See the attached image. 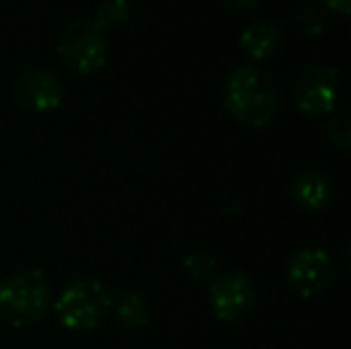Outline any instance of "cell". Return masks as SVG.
<instances>
[{
	"mask_svg": "<svg viewBox=\"0 0 351 349\" xmlns=\"http://www.w3.org/2000/svg\"><path fill=\"white\" fill-rule=\"evenodd\" d=\"M294 106L304 117L318 120V117L332 115L342 96V82L339 72L323 62H313L299 70L294 80Z\"/></svg>",
	"mask_w": 351,
	"mask_h": 349,
	"instance_id": "5",
	"label": "cell"
},
{
	"mask_svg": "<svg viewBox=\"0 0 351 349\" xmlns=\"http://www.w3.org/2000/svg\"><path fill=\"white\" fill-rule=\"evenodd\" d=\"M325 139L335 151L351 154V112H335L325 125Z\"/></svg>",
	"mask_w": 351,
	"mask_h": 349,
	"instance_id": "13",
	"label": "cell"
},
{
	"mask_svg": "<svg viewBox=\"0 0 351 349\" xmlns=\"http://www.w3.org/2000/svg\"><path fill=\"white\" fill-rule=\"evenodd\" d=\"M239 48L249 60L254 62H270L282 48V32L273 22H254L241 32Z\"/></svg>",
	"mask_w": 351,
	"mask_h": 349,
	"instance_id": "10",
	"label": "cell"
},
{
	"mask_svg": "<svg viewBox=\"0 0 351 349\" xmlns=\"http://www.w3.org/2000/svg\"><path fill=\"white\" fill-rule=\"evenodd\" d=\"M289 196L299 208L308 210V213H320L332 204L335 186L325 173L315 168H306L291 177Z\"/></svg>",
	"mask_w": 351,
	"mask_h": 349,
	"instance_id": "9",
	"label": "cell"
},
{
	"mask_svg": "<svg viewBox=\"0 0 351 349\" xmlns=\"http://www.w3.org/2000/svg\"><path fill=\"white\" fill-rule=\"evenodd\" d=\"M56 51L60 62L72 75L88 77L108 62L110 43L106 32L93 19H74L60 34Z\"/></svg>",
	"mask_w": 351,
	"mask_h": 349,
	"instance_id": "4",
	"label": "cell"
},
{
	"mask_svg": "<svg viewBox=\"0 0 351 349\" xmlns=\"http://www.w3.org/2000/svg\"><path fill=\"white\" fill-rule=\"evenodd\" d=\"M184 270L196 282H208L217 275V258L210 252L194 249V252H189L184 256Z\"/></svg>",
	"mask_w": 351,
	"mask_h": 349,
	"instance_id": "14",
	"label": "cell"
},
{
	"mask_svg": "<svg viewBox=\"0 0 351 349\" xmlns=\"http://www.w3.org/2000/svg\"><path fill=\"white\" fill-rule=\"evenodd\" d=\"M225 3L230 5V8H234V10H244V12H249V10L261 8L265 0H225Z\"/></svg>",
	"mask_w": 351,
	"mask_h": 349,
	"instance_id": "17",
	"label": "cell"
},
{
	"mask_svg": "<svg viewBox=\"0 0 351 349\" xmlns=\"http://www.w3.org/2000/svg\"><path fill=\"white\" fill-rule=\"evenodd\" d=\"M60 323L67 330L84 333L93 330L110 316L112 292L106 282L96 278H79L72 280L60 297L53 302Z\"/></svg>",
	"mask_w": 351,
	"mask_h": 349,
	"instance_id": "3",
	"label": "cell"
},
{
	"mask_svg": "<svg viewBox=\"0 0 351 349\" xmlns=\"http://www.w3.org/2000/svg\"><path fill=\"white\" fill-rule=\"evenodd\" d=\"M344 261H347V268H349V273H351V239H349L347 249H344Z\"/></svg>",
	"mask_w": 351,
	"mask_h": 349,
	"instance_id": "18",
	"label": "cell"
},
{
	"mask_svg": "<svg viewBox=\"0 0 351 349\" xmlns=\"http://www.w3.org/2000/svg\"><path fill=\"white\" fill-rule=\"evenodd\" d=\"M222 106L244 127H265L280 112V86L263 67L239 65L225 77Z\"/></svg>",
	"mask_w": 351,
	"mask_h": 349,
	"instance_id": "1",
	"label": "cell"
},
{
	"mask_svg": "<svg viewBox=\"0 0 351 349\" xmlns=\"http://www.w3.org/2000/svg\"><path fill=\"white\" fill-rule=\"evenodd\" d=\"M53 302V282L36 268L17 270L0 282V318L12 328L36 326L51 311Z\"/></svg>",
	"mask_w": 351,
	"mask_h": 349,
	"instance_id": "2",
	"label": "cell"
},
{
	"mask_svg": "<svg viewBox=\"0 0 351 349\" xmlns=\"http://www.w3.org/2000/svg\"><path fill=\"white\" fill-rule=\"evenodd\" d=\"M65 84L58 72L48 67H32L22 72L12 84V101L27 112H51L62 103Z\"/></svg>",
	"mask_w": 351,
	"mask_h": 349,
	"instance_id": "8",
	"label": "cell"
},
{
	"mask_svg": "<svg viewBox=\"0 0 351 349\" xmlns=\"http://www.w3.org/2000/svg\"><path fill=\"white\" fill-rule=\"evenodd\" d=\"M110 313L120 328L139 330V328L148 323L151 309H148V302L141 292H136V289H120L117 294H112Z\"/></svg>",
	"mask_w": 351,
	"mask_h": 349,
	"instance_id": "11",
	"label": "cell"
},
{
	"mask_svg": "<svg viewBox=\"0 0 351 349\" xmlns=\"http://www.w3.org/2000/svg\"><path fill=\"white\" fill-rule=\"evenodd\" d=\"M287 280H289L291 289L304 299L320 297L332 287L335 263L325 249H299L287 263Z\"/></svg>",
	"mask_w": 351,
	"mask_h": 349,
	"instance_id": "7",
	"label": "cell"
},
{
	"mask_svg": "<svg viewBox=\"0 0 351 349\" xmlns=\"http://www.w3.org/2000/svg\"><path fill=\"white\" fill-rule=\"evenodd\" d=\"M328 14H339V17H351V0H320Z\"/></svg>",
	"mask_w": 351,
	"mask_h": 349,
	"instance_id": "16",
	"label": "cell"
},
{
	"mask_svg": "<svg viewBox=\"0 0 351 349\" xmlns=\"http://www.w3.org/2000/svg\"><path fill=\"white\" fill-rule=\"evenodd\" d=\"M296 24H299L306 36H323L325 29H328V10L320 3L306 5L296 14Z\"/></svg>",
	"mask_w": 351,
	"mask_h": 349,
	"instance_id": "15",
	"label": "cell"
},
{
	"mask_svg": "<svg viewBox=\"0 0 351 349\" xmlns=\"http://www.w3.org/2000/svg\"><path fill=\"white\" fill-rule=\"evenodd\" d=\"M210 309L217 321L241 323L258 306V292L254 280L237 268L222 270L210 280Z\"/></svg>",
	"mask_w": 351,
	"mask_h": 349,
	"instance_id": "6",
	"label": "cell"
},
{
	"mask_svg": "<svg viewBox=\"0 0 351 349\" xmlns=\"http://www.w3.org/2000/svg\"><path fill=\"white\" fill-rule=\"evenodd\" d=\"M132 14V3L130 0H101L93 10V22L108 32L112 27H120L130 19Z\"/></svg>",
	"mask_w": 351,
	"mask_h": 349,
	"instance_id": "12",
	"label": "cell"
}]
</instances>
